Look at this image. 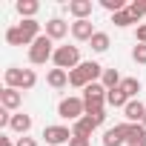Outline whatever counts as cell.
Masks as SVG:
<instances>
[{
    "label": "cell",
    "mask_w": 146,
    "mask_h": 146,
    "mask_svg": "<svg viewBox=\"0 0 146 146\" xmlns=\"http://www.w3.org/2000/svg\"><path fill=\"white\" fill-rule=\"evenodd\" d=\"M57 115L63 117V120H80L83 115H86V103H83V98H63L60 103H57Z\"/></svg>",
    "instance_id": "6"
},
{
    "label": "cell",
    "mask_w": 146,
    "mask_h": 146,
    "mask_svg": "<svg viewBox=\"0 0 146 146\" xmlns=\"http://www.w3.org/2000/svg\"><path fill=\"white\" fill-rule=\"evenodd\" d=\"M0 146H15V140L12 137H0Z\"/></svg>",
    "instance_id": "33"
},
{
    "label": "cell",
    "mask_w": 146,
    "mask_h": 146,
    "mask_svg": "<svg viewBox=\"0 0 146 146\" xmlns=\"http://www.w3.org/2000/svg\"><path fill=\"white\" fill-rule=\"evenodd\" d=\"M86 117H89V120L95 123V129H98V126H103V120H106V112H92V115H86Z\"/></svg>",
    "instance_id": "29"
},
{
    "label": "cell",
    "mask_w": 146,
    "mask_h": 146,
    "mask_svg": "<svg viewBox=\"0 0 146 146\" xmlns=\"http://www.w3.org/2000/svg\"><path fill=\"white\" fill-rule=\"evenodd\" d=\"M72 37H75V40H92L95 37L92 20H75V23H72Z\"/></svg>",
    "instance_id": "12"
},
{
    "label": "cell",
    "mask_w": 146,
    "mask_h": 146,
    "mask_svg": "<svg viewBox=\"0 0 146 146\" xmlns=\"http://www.w3.org/2000/svg\"><path fill=\"white\" fill-rule=\"evenodd\" d=\"M100 83H103L106 89H117V86L123 83V78H120V72H117V69H103V78H100Z\"/></svg>",
    "instance_id": "21"
},
{
    "label": "cell",
    "mask_w": 146,
    "mask_h": 146,
    "mask_svg": "<svg viewBox=\"0 0 146 146\" xmlns=\"http://www.w3.org/2000/svg\"><path fill=\"white\" fill-rule=\"evenodd\" d=\"M17 26H20V32H23V37H26V46H32V43L40 37V23H37V20H20Z\"/></svg>",
    "instance_id": "16"
},
{
    "label": "cell",
    "mask_w": 146,
    "mask_h": 146,
    "mask_svg": "<svg viewBox=\"0 0 146 146\" xmlns=\"http://www.w3.org/2000/svg\"><path fill=\"white\" fill-rule=\"evenodd\" d=\"M129 12H132V17L140 23V17H146V0H132V3H129Z\"/></svg>",
    "instance_id": "26"
},
{
    "label": "cell",
    "mask_w": 146,
    "mask_h": 146,
    "mask_svg": "<svg viewBox=\"0 0 146 146\" xmlns=\"http://www.w3.org/2000/svg\"><path fill=\"white\" fill-rule=\"evenodd\" d=\"M0 103H3V109L6 112H15L20 103H23V92H17V89H3V92H0Z\"/></svg>",
    "instance_id": "11"
},
{
    "label": "cell",
    "mask_w": 146,
    "mask_h": 146,
    "mask_svg": "<svg viewBox=\"0 0 146 146\" xmlns=\"http://www.w3.org/2000/svg\"><path fill=\"white\" fill-rule=\"evenodd\" d=\"M15 9H17V15L23 20H35V15L40 12V3H37V0H17Z\"/></svg>",
    "instance_id": "15"
},
{
    "label": "cell",
    "mask_w": 146,
    "mask_h": 146,
    "mask_svg": "<svg viewBox=\"0 0 146 146\" xmlns=\"http://www.w3.org/2000/svg\"><path fill=\"white\" fill-rule=\"evenodd\" d=\"M132 60L140 63V66H146V46H143V43H137V46L132 49Z\"/></svg>",
    "instance_id": "28"
},
{
    "label": "cell",
    "mask_w": 146,
    "mask_h": 146,
    "mask_svg": "<svg viewBox=\"0 0 146 146\" xmlns=\"http://www.w3.org/2000/svg\"><path fill=\"white\" fill-rule=\"evenodd\" d=\"M54 57V40L52 37H46V35H40L32 46H29V63H35V66H43L46 60H52Z\"/></svg>",
    "instance_id": "3"
},
{
    "label": "cell",
    "mask_w": 146,
    "mask_h": 146,
    "mask_svg": "<svg viewBox=\"0 0 146 146\" xmlns=\"http://www.w3.org/2000/svg\"><path fill=\"white\" fill-rule=\"evenodd\" d=\"M103 78V66L95 63V60H83L78 69H72L69 72V86H75V89H86L89 83H98Z\"/></svg>",
    "instance_id": "1"
},
{
    "label": "cell",
    "mask_w": 146,
    "mask_h": 146,
    "mask_svg": "<svg viewBox=\"0 0 146 146\" xmlns=\"http://www.w3.org/2000/svg\"><path fill=\"white\" fill-rule=\"evenodd\" d=\"M120 89L129 95V100H135V98H137V92H140V80H137V78H123Z\"/></svg>",
    "instance_id": "25"
},
{
    "label": "cell",
    "mask_w": 146,
    "mask_h": 146,
    "mask_svg": "<svg viewBox=\"0 0 146 146\" xmlns=\"http://www.w3.org/2000/svg\"><path fill=\"white\" fill-rule=\"evenodd\" d=\"M69 146H89V137H75V135H72Z\"/></svg>",
    "instance_id": "32"
},
{
    "label": "cell",
    "mask_w": 146,
    "mask_h": 146,
    "mask_svg": "<svg viewBox=\"0 0 146 146\" xmlns=\"http://www.w3.org/2000/svg\"><path fill=\"white\" fill-rule=\"evenodd\" d=\"M83 103H86V115L103 112V106H106V86L103 83H89L83 89Z\"/></svg>",
    "instance_id": "5"
},
{
    "label": "cell",
    "mask_w": 146,
    "mask_h": 146,
    "mask_svg": "<svg viewBox=\"0 0 146 146\" xmlns=\"http://www.w3.org/2000/svg\"><path fill=\"white\" fill-rule=\"evenodd\" d=\"M112 23H115V26H120V29H126V26H132V23H137V20L132 17V12H129V6H126L123 12L112 15Z\"/></svg>",
    "instance_id": "23"
},
{
    "label": "cell",
    "mask_w": 146,
    "mask_h": 146,
    "mask_svg": "<svg viewBox=\"0 0 146 146\" xmlns=\"http://www.w3.org/2000/svg\"><path fill=\"white\" fill-rule=\"evenodd\" d=\"M89 43H92V52H98V54H103V52L112 46V40H109L106 32H95V37H92Z\"/></svg>",
    "instance_id": "22"
},
{
    "label": "cell",
    "mask_w": 146,
    "mask_h": 146,
    "mask_svg": "<svg viewBox=\"0 0 146 146\" xmlns=\"http://www.w3.org/2000/svg\"><path fill=\"white\" fill-rule=\"evenodd\" d=\"M3 78H6V86H9V89H17V92H29V89H35V83H37L35 69H17V66H9V69L3 72Z\"/></svg>",
    "instance_id": "2"
},
{
    "label": "cell",
    "mask_w": 146,
    "mask_h": 146,
    "mask_svg": "<svg viewBox=\"0 0 146 146\" xmlns=\"http://www.w3.org/2000/svg\"><path fill=\"white\" fill-rule=\"evenodd\" d=\"M52 63H54V69H63V72H66V69H69V72L78 69V66L83 63V60H80V49H78V46H57Z\"/></svg>",
    "instance_id": "4"
},
{
    "label": "cell",
    "mask_w": 146,
    "mask_h": 146,
    "mask_svg": "<svg viewBox=\"0 0 146 146\" xmlns=\"http://www.w3.org/2000/svg\"><path fill=\"white\" fill-rule=\"evenodd\" d=\"M126 146H146V129L140 123H129V137Z\"/></svg>",
    "instance_id": "18"
},
{
    "label": "cell",
    "mask_w": 146,
    "mask_h": 146,
    "mask_svg": "<svg viewBox=\"0 0 146 146\" xmlns=\"http://www.w3.org/2000/svg\"><path fill=\"white\" fill-rule=\"evenodd\" d=\"M69 29H72V23H66L63 17H52V20H46V37H52V40H60V37H66L69 35Z\"/></svg>",
    "instance_id": "9"
},
{
    "label": "cell",
    "mask_w": 146,
    "mask_h": 146,
    "mask_svg": "<svg viewBox=\"0 0 146 146\" xmlns=\"http://www.w3.org/2000/svg\"><path fill=\"white\" fill-rule=\"evenodd\" d=\"M15 146H37V140H35V137H29V135H23V137H17V140H15Z\"/></svg>",
    "instance_id": "30"
},
{
    "label": "cell",
    "mask_w": 146,
    "mask_h": 146,
    "mask_svg": "<svg viewBox=\"0 0 146 146\" xmlns=\"http://www.w3.org/2000/svg\"><path fill=\"white\" fill-rule=\"evenodd\" d=\"M92 132H95V123L83 115L80 120H75V123H72V135H75V137H92Z\"/></svg>",
    "instance_id": "20"
},
{
    "label": "cell",
    "mask_w": 146,
    "mask_h": 146,
    "mask_svg": "<svg viewBox=\"0 0 146 146\" xmlns=\"http://www.w3.org/2000/svg\"><path fill=\"white\" fill-rule=\"evenodd\" d=\"M123 115H126V123H140L146 117V106L140 100H129L126 109H123Z\"/></svg>",
    "instance_id": "13"
},
{
    "label": "cell",
    "mask_w": 146,
    "mask_h": 146,
    "mask_svg": "<svg viewBox=\"0 0 146 146\" xmlns=\"http://www.w3.org/2000/svg\"><path fill=\"white\" fill-rule=\"evenodd\" d=\"M46 83H49L52 89H63V86H69V72H63V69H49Z\"/></svg>",
    "instance_id": "19"
},
{
    "label": "cell",
    "mask_w": 146,
    "mask_h": 146,
    "mask_svg": "<svg viewBox=\"0 0 146 146\" xmlns=\"http://www.w3.org/2000/svg\"><path fill=\"white\" fill-rule=\"evenodd\" d=\"M6 43H9V46H26V37H23L20 26H12V29H6Z\"/></svg>",
    "instance_id": "24"
},
{
    "label": "cell",
    "mask_w": 146,
    "mask_h": 146,
    "mask_svg": "<svg viewBox=\"0 0 146 146\" xmlns=\"http://www.w3.org/2000/svg\"><path fill=\"white\" fill-rule=\"evenodd\" d=\"M9 129H12V132H17L20 137H23V135H29V129H32V115H12Z\"/></svg>",
    "instance_id": "17"
},
{
    "label": "cell",
    "mask_w": 146,
    "mask_h": 146,
    "mask_svg": "<svg viewBox=\"0 0 146 146\" xmlns=\"http://www.w3.org/2000/svg\"><path fill=\"white\" fill-rule=\"evenodd\" d=\"M100 6L106 9V12H112V15H117V12H123L129 3H126V0H100Z\"/></svg>",
    "instance_id": "27"
},
{
    "label": "cell",
    "mask_w": 146,
    "mask_h": 146,
    "mask_svg": "<svg viewBox=\"0 0 146 146\" xmlns=\"http://www.w3.org/2000/svg\"><path fill=\"white\" fill-rule=\"evenodd\" d=\"M135 37H137V43H143V46H146V23H140V26H137Z\"/></svg>",
    "instance_id": "31"
},
{
    "label": "cell",
    "mask_w": 146,
    "mask_h": 146,
    "mask_svg": "<svg viewBox=\"0 0 146 146\" xmlns=\"http://www.w3.org/2000/svg\"><path fill=\"white\" fill-rule=\"evenodd\" d=\"M126 103H129V95L117 86V89H106V106H112V109H126Z\"/></svg>",
    "instance_id": "14"
},
{
    "label": "cell",
    "mask_w": 146,
    "mask_h": 146,
    "mask_svg": "<svg viewBox=\"0 0 146 146\" xmlns=\"http://www.w3.org/2000/svg\"><path fill=\"white\" fill-rule=\"evenodd\" d=\"M126 137H129V123H117L103 132V146H126Z\"/></svg>",
    "instance_id": "8"
},
{
    "label": "cell",
    "mask_w": 146,
    "mask_h": 146,
    "mask_svg": "<svg viewBox=\"0 0 146 146\" xmlns=\"http://www.w3.org/2000/svg\"><path fill=\"white\" fill-rule=\"evenodd\" d=\"M140 126H143V129H146V117H143V120H140Z\"/></svg>",
    "instance_id": "34"
},
{
    "label": "cell",
    "mask_w": 146,
    "mask_h": 146,
    "mask_svg": "<svg viewBox=\"0 0 146 146\" xmlns=\"http://www.w3.org/2000/svg\"><path fill=\"white\" fill-rule=\"evenodd\" d=\"M43 140L49 146H63V143L72 140V129L69 126H46L43 129Z\"/></svg>",
    "instance_id": "7"
},
{
    "label": "cell",
    "mask_w": 146,
    "mask_h": 146,
    "mask_svg": "<svg viewBox=\"0 0 146 146\" xmlns=\"http://www.w3.org/2000/svg\"><path fill=\"white\" fill-rule=\"evenodd\" d=\"M69 15L75 17V20H89L92 15V0H69Z\"/></svg>",
    "instance_id": "10"
}]
</instances>
